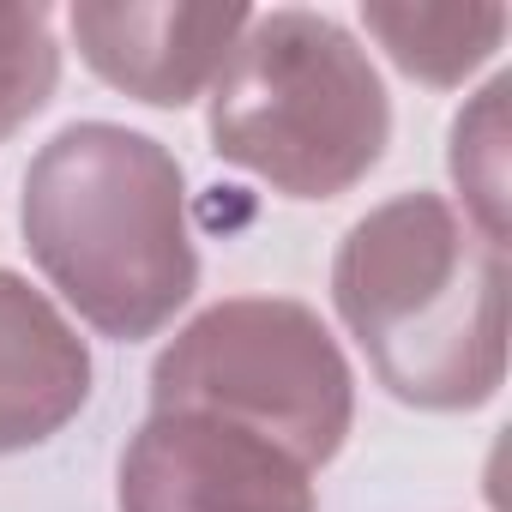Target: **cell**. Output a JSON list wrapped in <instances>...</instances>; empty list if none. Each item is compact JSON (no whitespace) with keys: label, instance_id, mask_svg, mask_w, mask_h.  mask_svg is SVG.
<instances>
[{"label":"cell","instance_id":"cell-5","mask_svg":"<svg viewBox=\"0 0 512 512\" xmlns=\"http://www.w3.org/2000/svg\"><path fill=\"white\" fill-rule=\"evenodd\" d=\"M121 512H320L308 470L272 440L193 410H151L115 470Z\"/></svg>","mask_w":512,"mask_h":512},{"label":"cell","instance_id":"cell-6","mask_svg":"<svg viewBox=\"0 0 512 512\" xmlns=\"http://www.w3.org/2000/svg\"><path fill=\"white\" fill-rule=\"evenodd\" d=\"M247 19V7H139V0H85L67 13L85 67L151 109H187L223 73Z\"/></svg>","mask_w":512,"mask_h":512},{"label":"cell","instance_id":"cell-1","mask_svg":"<svg viewBox=\"0 0 512 512\" xmlns=\"http://www.w3.org/2000/svg\"><path fill=\"white\" fill-rule=\"evenodd\" d=\"M332 302L410 410H482L506 380V247L440 193L416 187L350 223Z\"/></svg>","mask_w":512,"mask_h":512},{"label":"cell","instance_id":"cell-4","mask_svg":"<svg viewBox=\"0 0 512 512\" xmlns=\"http://www.w3.org/2000/svg\"><path fill=\"white\" fill-rule=\"evenodd\" d=\"M151 410H193L290 452L308 476L356 422V380L326 320L296 296H229L151 362Z\"/></svg>","mask_w":512,"mask_h":512},{"label":"cell","instance_id":"cell-3","mask_svg":"<svg viewBox=\"0 0 512 512\" xmlns=\"http://www.w3.org/2000/svg\"><path fill=\"white\" fill-rule=\"evenodd\" d=\"M392 145L368 49L326 13H253L211 79V151L290 199H338Z\"/></svg>","mask_w":512,"mask_h":512},{"label":"cell","instance_id":"cell-7","mask_svg":"<svg viewBox=\"0 0 512 512\" xmlns=\"http://www.w3.org/2000/svg\"><path fill=\"white\" fill-rule=\"evenodd\" d=\"M91 404V350L67 314L0 266V458L55 440Z\"/></svg>","mask_w":512,"mask_h":512},{"label":"cell","instance_id":"cell-8","mask_svg":"<svg viewBox=\"0 0 512 512\" xmlns=\"http://www.w3.org/2000/svg\"><path fill=\"white\" fill-rule=\"evenodd\" d=\"M362 25L404 79L428 91H452L494 61L506 37V7H416V0L392 7V0H368Z\"/></svg>","mask_w":512,"mask_h":512},{"label":"cell","instance_id":"cell-9","mask_svg":"<svg viewBox=\"0 0 512 512\" xmlns=\"http://www.w3.org/2000/svg\"><path fill=\"white\" fill-rule=\"evenodd\" d=\"M506 97L512 85L494 79L458 121H452V181L464 193V217L506 247Z\"/></svg>","mask_w":512,"mask_h":512},{"label":"cell","instance_id":"cell-10","mask_svg":"<svg viewBox=\"0 0 512 512\" xmlns=\"http://www.w3.org/2000/svg\"><path fill=\"white\" fill-rule=\"evenodd\" d=\"M61 43L49 7H0V139H13L55 103Z\"/></svg>","mask_w":512,"mask_h":512},{"label":"cell","instance_id":"cell-2","mask_svg":"<svg viewBox=\"0 0 512 512\" xmlns=\"http://www.w3.org/2000/svg\"><path fill=\"white\" fill-rule=\"evenodd\" d=\"M25 247L67 308L115 344L157 338L199 290L181 157L115 121L61 127L25 169Z\"/></svg>","mask_w":512,"mask_h":512}]
</instances>
